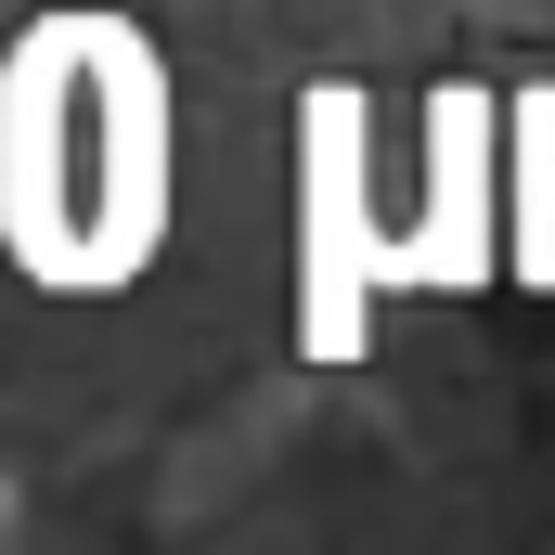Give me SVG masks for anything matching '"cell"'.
Returning a JSON list of instances; mask_svg holds the SVG:
<instances>
[{"label": "cell", "mask_w": 555, "mask_h": 555, "mask_svg": "<svg viewBox=\"0 0 555 555\" xmlns=\"http://www.w3.org/2000/svg\"><path fill=\"white\" fill-rule=\"evenodd\" d=\"M0 207L26 272L52 284H117L155 246L168 155H155V65L130 26H39L26 65L0 78Z\"/></svg>", "instance_id": "cell-1"}]
</instances>
